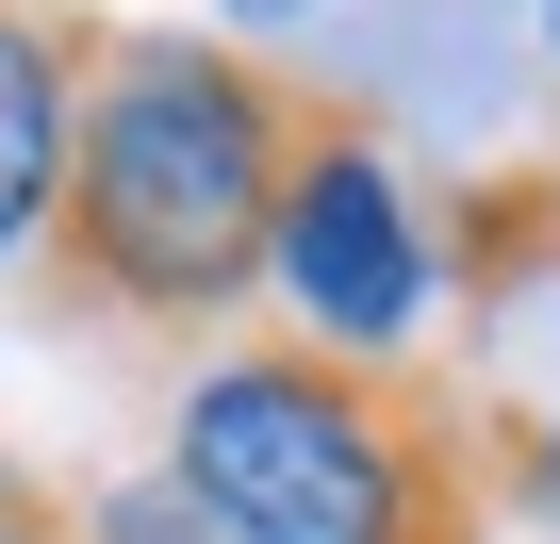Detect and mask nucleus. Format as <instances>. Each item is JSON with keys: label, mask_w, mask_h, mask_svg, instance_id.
<instances>
[{"label": "nucleus", "mask_w": 560, "mask_h": 544, "mask_svg": "<svg viewBox=\"0 0 560 544\" xmlns=\"http://www.w3.org/2000/svg\"><path fill=\"white\" fill-rule=\"evenodd\" d=\"M264 298L298 314V347H330V363H429L445 247H429L412 165L380 149V116L298 100V165H280V215H264Z\"/></svg>", "instance_id": "nucleus-3"}, {"label": "nucleus", "mask_w": 560, "mask_h": 544, "mask_svg": "<svg viewBox=\"0 0 560 544\" xmlns=\"http://www.w3.org/2000/svg\"><path fill=\"white\" fill-rule=\"evenodd\" d=\"M0 544H83V528H67V495H18V511H0Z\"/></svg>", "instance_id": "nucleus-6"}, {"label": "nucleus", "mask_w": 560, "mask_h": 544, "mask_svg": "<svg viewBox=\"0 0 560 544\" xmlns=\"http://www.w3.org/2000/svg\"><path fill=\"white\" fill-rule=\"evenodd\" d=\"M247 18H280V0H247Z\"/></svg>", "instance_id": "nucleus-8"}, {"label": "nucleus", "mask_w": 560, "mask_h": 544, "mask_svg": "<svg viewBox=\"0 0 560 544\" xmlns=\"http://www.w3.org/2000/svg\"><path fill=\"white\" fill-rule=\"evenodd\" d=\"M67 528H83V544H231V528H214V511H198V495H182L165 462H132V478L67 495Z\"/></svg>", "instance_id": "nucleus-5"}, {"label": "nucleus", "mask_w": 560, "mask_h": 544, "mask_svg": "<svg viewBox=\"0 0 560 544\" xmlns=\"http://www.w3.org/2000/svg\"><path fill=\"white\" fill-rule=\"evenodd\" d=\"M100 34H116V18H83V0H0V264H34V231H50L67 116H83Z\"/></svg>", "instance_id": "nucleus-4"}, {"label": "nucleus", "mask_w": 560, "mask_h": 544, "mask_svg": "<svg viewBox=\"0 0 560 544\" xmlns=\"http://www.w3.org/2000/svg\"><path fill=\"white\" fill-rule=\"evenodd\" d=\"M298 67L231 34H100L67 182L34 231V298L67 331H231L264 298V215L298 165Z\"/></svg>", "instance_id": "nucleus-1"}, {"label": "nucleus", "mask_w": 560, "mask_h": 544, "mask_svg": "<svg viewBox=\"0 0 560 544\" xmlns=\"http://www.w3.org/2000/svg\"><path fill=\"white\" fill-rule=\"evenodd\" d=\"M165 478L231 544H494V462L445 363H330L247 331L182 380Z\"/></svg>", "instance_id": "nucleus-2"}, {"label": "nucleus", "mask_w": 560, "mask_h": 544, "mask_svg": "<svg viewBox=\"0 0 560 544\" xmlns=\"http://www.w3.org/2000/svg\"><path fill=\"white\" fill-rule=\"evenodd\" d=\"M18 495H50V478H34V462H18V445H0V511H18Z\"/></svg>", "instance_id": "nucleus-7"}]
</instances>
